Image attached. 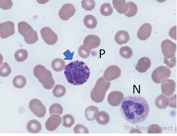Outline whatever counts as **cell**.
Returning <instances> with one entry per match:
<instances>
[{
    "label": "cell",
    "mask_w": 177,
    "mask_h": 136,
    "mask_svg": "<svg viewBox=\"0 0 177 136\" xmlns=\"http://www.w3.org/2000/svg\"><path fill=\"white\" fill-rule=\"evenodd\" d=\"M29 107L31 111L39 118L43 117L46 112L45 106L38 99L34 98L30 101Z\"/></svg>",
    "instance_id": "5"
},
{
    "label": "cell",
    "mask_w": 177,
    "mask_h": 136,
    "mask_svg": "<svg viewBox=\"0 0 177 136\" xmlns=\"http://www.w3.org/2000/svg\"><path fill=\"white\" fill-rule=\"evenodd\" d=\"M119 53L121 56L124 58H129L132 56V50L126 46H123L120 48Z\"/></svg>",
    "instance_id": "34"
},
{
    "label": "cell",
    "mask_w": 177,
    "mask_h": 136,
    "mask_svg": "<svg viewBox=\"0 0 177 136\" xmlns=\"http://www.w3.org/2000/svg\"><path fill=\"white\" fill-rule=\"evenodd\" d=\"M150 108L146 100L138 96H129L121 101L120 110L123 118L133 124L143 122L148 115Z\"/></svg>",
    "instance_id": "1"
},
{
    "label": "cell",
    "mask_w": 177,
    "mask_h": 136,
    "mask_svg": "<svg viewBox=\"0 0 177 136\" xmlns=\"http://www.w3.org/2000/svg\"><path fill=\"white\" fill-rule=\"evenodd\" d=\"M49 112L50 115L54 113L61 115L63 112V108L60 104L55 103L50 106Z\"/></svg>",
    "instance_id": "35"
},
{
    "label": "cell",
    "mask_w": 177,
    "mask_h": 136,
    "mask_svg": "<svg viewBox=\"0 0 177 136\" xmlns=\"http://www.w3.org/2000/svg\"><path fill=\"white\" fill-rule=\"evenodd\" d=\"M62 119L60 116L53 114L51 115L46 121L45 127L48 130L53 131L60 125Z\"/></svg>",
    "instance_id": "12"
},
{
    "label": "cell",
    "mask_w": 177,
    "mask_h": 136,
    "mask_svg": "<svg viewBox=\"0 0 177 136\" xmlns=\"http://www.w3.org/2000/svg\"><path fill=\"white\" fill-rule=\"evenodd\" d=\"M171 74V70L169 68L163 65L161 66L153 71L151 78L154 83L160 84L164 80L168 78Z\"/></svg>",
    "instance_id": "4"
},
{
    "label": "cell",
    "mask_w": 177,
    "mask_h": 136,
    "mask_svg": "<svg viewBox=\"0 0 177 136\" xmlns=\"http://www.w3.org/2000/svg\"><path fill=\"white\" fill-rule=\"evenodd\" d=\"M25 42L28 44H33L35 43L38 39V36L37 32L34 31L33 36L29 38H24Z\"/></svg>",
    "instance_id": "43"
},
{
    "label": "cell",
    "mask_w": 177,
    "mask_h": 136,
    "mask_svg": "<svg viewBox=\"0 0 177 136\" xmlns=\"http://www.w3.org/2000/svg\"><path fill=\"white\" fill-rule=\"evenodd\" d=\"M101 40L99 37L95 35H89L85 37L83 44L88 46L91 49L96 48L100 45Z\"/></svg>",
    "instance_id": "16"
},
{
    "label": "cell",
    "mask_w": 177,
    "mask_h": 136,
    "mask_svg": "<svg viewBox=\"0 0 177 136\" xmlns=\"http://www.w3.org/2000/svg\"><path fill=\"white\" fill-rule=\"evenodd\" d=\"M96 121L99 124L105 125L108 123L110 120L109 114L104 111L98 112L96 114Z\"/></svg>",
    "instance_id": "22"
},
{
    "label": "cell",
    "mask_w": 177,
    "mask_h": 136,
    "mask_svg": "<svg viewBox=\"0 0 177 136\" xmlns=\"http://www.w3.org/2000/svg\"><path fill=\"white\" fill-rule=\"evenodd\" d=\"M161 83V88L162 94L168 97L172 95L176 87L175 82L172 79H167Z\"/></svg>",
    "instance_id": "11"
},
{
    "label": "cell",
    "mask_w": 177,
    "mask_h": 136,
    "mask_svg": "<svg viewBox=\"0 0 177 136\" xmlns=\"http://www.w3.org/2000/svg\"><path fill=\"white\" fill-rule=\"evenodd\" d=\"M128 3L129 9L127 12L125 14V15L128 17L134 16L137 12V6L134 3L132 2H128Z\"/></svg>",
    "instance_id": "36"
},
{
    "label": "cell",
    "mask_w": 177,
    "mask_h": 136,
    "mask_svg": "<svg viewBox=\"0 0 177 136\" xmlns=\"http://www.w3.org/2000/svg\"><path fill=\"white\" fill-rule=\"evenodd\" d=\"M42 126L37 120L32 119L29 121L27 124V131L31 133H38L41 130Z\"/></svg>",
    "instance_id": "21"
},
{
    "label": "cell",
    "mask_w": 177,
    "mask_h": 136,
    "mask_svg": "<svg viewBox=\"0 0 177 136\" xmlns=\"http://www.w3.org/2000/svg\"><path fill=\"white\" fill-rule=\"evenodd\" d=\"M176 58L175 57L171 58L164 57V63L168 67L172 68L176 64Z\"/></svg>",
    "instance_id": "41"
},
{
    "label": "cell",
    "mask_w": 177,
    "mask_h": 136,
    "mask_svg": "<svg viewBox=\"0 0 177 136\" xmlns=\"http://www.w3.org/2000/svg\"><path fill=\"white\" fill-rule=\"evenodd\" d=\"M91 49L88 46L83 44L81 46L78 50V55L83 58H86L89 56Z\"/></svg>",
    "instance_id": "31"
},
{
    "label": "cell",
    "mask_w": 177,
    "mask_h": 136,
    "mask_svg": "<svg viewBox=\"0 0 177 136\" xmlns=\"http://www.w3.org/2000/svg\"><path fill=\"white\" fill-rule=\"evenodd\" d=\"M155 102L157 108L160 109H164L168 106L169 99L165 96L161 94L157 97Z\"/></svg>",
    "instance_id": "25"
},
{
    "label": "cell",
    "mask_w": 177,
    "mask_h": 136,
    "mask_svg": "<svg viewBox=\"0 0 177 136\" xmlns=\"http://www.w3.org/2000/svg\"><path fill=\"white\" fill-rule=\"evenodd\" d=\"M177 26L173 27L170 29L169 35V36L174 39H177Z\"/></svg>",
    "instance_id": "45"
},
{
    "label": "cell",
    "mask_w": 177,
    "mask_h": 136,
    "mask_svg": "<svg viewBox=\"0 0 177 136\" xmlns=\"http://www.w3.org/2000/svg\"><path fill=\"white\" fill-rule=\"evenodd\" d=\"M75 12L74 6L71 3H67L63 5L59 12V16L63 20H67L72 17Z\"/></svg>",
    "instance_id": "10"
},
{
    "label": "cell",
    "mask_w": 177,
    "mask_h": 136,
    "mask_svg": "<svg viewBox=\"0 0 177 136\" xmlns=\"http://www.w3.org/2000/svg\"><path fill=\"white\" fill-rule=\"evenodd\" d=\"M114 7L121 14H125L129 9L128 3L124 0H114L112 1Z\"/></svg>",
    "instance_id": "19"
},
{
    "label": "cell",
    "mask_w": 177,
    "mask_h": 136,
    "mask_svg": "<svg viewBox=\"0 0 177 136\" xmlns=\"http://www.w3.org/2000/svg\"><path fill=\"white\" fill-rule=\"evenodd\" d=\"M15 32L14 23L7 21L0 24V35L2 39H5L12 35Z\"/></svg>",
    "instance_id": "8"
},
{
    "label": "cell",
    "mask_w": 177,
    "mask_h": 136,
    "mask_svg": "<svg viewBox=\"0 0 177 136\" xmlns=\"http://www.w3.org/2000/svg\"><path fill=\"white\" fill-rule=\"evenodd\" d=\"M62 125L66 127H70L74 124L75 119L70 114H66L62 116Z\"/></svg>",
    "instance_id": "32"
},
{
    "label": "cell",
    "mask_w": 177,
    "mask_h": 136,
    "mask_svg": "<svg viewBox=\"0 0 177 136\" xmlns=\"http://www.w3.org/2000/svg\"><path fill=\"white\" fill-rule=\"evenodd\" d=\"M38 80L42 84L43 87L47 90L52 89L55 85L52 73L48 70L46 75L43 78Z\"/></svg>",
    "instance_id": "17"
},
{
    "label": "cell",
    "mask_w": 177,
    "mask_h": 136,
    "mask_svg": "<svg viewBox=\"0 0 177 136\" xmlns=\"http://www.w3.org/2000/svg\"><path fill=\"white\" fill-rule=\"evenodd\" d=\"M114 39L116 42L119 45L127 43L130 39L128 32L124 30H120L115 34Z\"/></svg>",
    "instance_id": "20"
},
{
    "label": "cell",
    "mask_w": 177,
    "mask_h": 136,
    "mask_svg": "<svg viewBox=\"0 0 177 136\" xmlns=\"http://www.w3.org/2000/svg\"><path fill=\"white\" fill-rule=\"evenodd\" d=\"M121 70L117 66L111 65L105 70L103 77L108 81H112L118 78L121 75Z\"/></svg>",
    "instance_id": "9"
},
{
    "label": "cell",
    "mask_w": 177,
    "mask_h": 136,
    "mask_svg": "<svg viewBox=\"0 0 177 136\" xmlns=\"http://www.w3.org/2000/svg\"><path fill=\"white\" fill-rule=\"evenodd\" d=\"M110 84V82L106 80L103 76L99 78L91 92L90 97L92 101L96 103L102 102Z\"/></svg>",
    "instance_id": "3"
},
{
    "label": "cell",
    "mask_w": 177,
    "mask_h": 136,
    "mask_svg": "<svg viewBox=\"0 0 177 136\" xmlns=\"http://www.w3.org/2000/svg\"><path fill=\"white\" fill-rule=\"evenodd\" d=\"M47 71L48 69L44 66L38 64L34 67L33 73L34 76L39 79L43 78L46 75Z\"/></svg>",
    "instance_id": "26"
},
{
    "label": "cell",
    "mask_w": 177,
    "mask_h": 136,
    "mask_svg": "<svg viewBox=\"0 0 177 136\" xmlns=\"http://www.w3.org/2000/svg\"><path fill=\"white\" fill-rule=\"evenodd\" d=\"M152 29L151 25L149 23H145L143 24L137 32V37L142 40L147 39L150 35Z\"/></svg>",
    "instance_id": "15"
},
{
    "label": "cell",
    "mask_w": 177,
    "mask_h": 136,
    "mask_svg": "<svg viewBox=\"0 0 177 136\" xmlns=\"http://www.w3.org/2000/svg\"><path fill=\"white\" fill-rule=\"evenodd\" d=\"M100 11L102 15L108 16L112 13L114 10L111 4L108 3H105L101 6Z\"/></svg>",
    "instance_id": "30"
},
{
    "label": "cell",
    "mask_w": 177,
    "mask_h": 136,
    "mask_svg": "<svg viewBox=\"0 0 177 136\" xmlns=\"http://www.w3.org/2000/svg\"><path fill=\"white\" fill-rule=\"evenodd\" d=\"M19 32L22 35L24 38H29L33 35L34 30L27 23L21 21L18 24Z\"/></svg>",
    "instance_id": "13"
},
{
    "label": "cell",
    "mask_w": 177,
    "mask_h": 136,
    "mask_svg": "<svg viewBox=\"0 0 177 136\" xmlns=\"http://www.w3.org/2000/svg\"><path fill=\"white\" fill-rule=\"evenodd\" d=\"M65 63L63 60L59 58L54 59L51 63V67L52 69L57 72H60L63 70L65 68Z\"/></svg>",
    "instance_id": "27"
},
{
    "label": "cell",
    "mask_w": 177,
    "mask_h": 136,
    "mask_svg": "<svg viewBox=\"0 0 177 136\" xmlns=\"http://www.w3.org/2000/svg\"><path fill=\"white\" fill-rule=\"evenodd\" d=\"M124 98L123 93L118 91H113L108 95L107 101L111 105L117 106L120 104Z\"/></svg>",
    "instance_id": "14"
},
{
    "label": "cell",
    "mask_w": 177,
    "mask_h": 136,
    "mask_svg": "<svg viewBox=\"0 0 177 136\" xmlns=\"http://www.w3.org/2000/svg\"><path fill=\"white\" fill-rule=\"evenodd\" d=\"M27 51L23 49H19L15 52L14 57L18 62H22L26 60L28 57Z\"/></svg>",
    "instance_id": "29"
},
{
    "label": "cell",
    "mask_w": 177,
    "mask_h": 136,
    "mask_svg": "<svg viewBox=\"0 0 177 136\" xmlns=\"http://www.w3.org/2000/svg\"><path fill=\"white\" fill-rule=\"evenodd\" d=\"M74 130L75 133H88L89 132L86 127L80 124L76 125L74 128Z\"/></svg>",
    "instance_id": "40"
},
{
    "label": "cell",
    "mask_w": 177,
    "mask_h": 136,
    "mask_svg": "<svg viewBox=\"0 0 177 136\" xmlns=\"http://www.w3.org/2000/svg\"><path fill=\"white\" fill-rule=\"evenodd\" d=\"M168 106L172 108H176V95L174 94L168 98Z\"/></svg>",
    "instance_id": "44"
},
{
    "label": "cell",
    "mask_w": 177,
    "mask_h": 136,
    "mask_svg": "<svg viewBox=\"0 0 177 136\" xmlns=\"http://www.w3.org/2000/svg\"><path fill=\"white\" fill-rule=\"evenodd\" d=\"M162 128L156 124H153L150 125L147 130V133H161L162 132Z\"/></svg>",
    "instance_id": "39"
},
{
    "label": "cell",
    "mask_w": 177,
    "mask_h": 136,
    "mask_svg": "<svg viewBox=\"0 0 177 136\" xmlns=\"http://www.w3.org/2000/svg\"><path fill=\"white\" fill-rule=\"evenodd\" d=\"M11 72V68L8 64L6 62H4L0 67V76L3 77H7L10 75Z\"/></svg>",
    "instance_id": "38"
},
{
    "label": "cell",
    "mask_w": 177,
    "mask_h": 136,
    "mask_svg": "<svg viewBox=\"0 0 177 136\" xmlns=\"http://www.w3.org/2000/svg\"><path fill=\"white\" fill-rule=\"evenodd\" d=\"M82 8L86 11H91L95 8L96 3L93 0H83L81 2Z\"/></svg>",
    "instance_id": "37"
},
{
    "label": "cell",
    "mask_w": 177,
    "mask_h": 136,
    "mask_svg": "<svg viewBox=\"0 0 177 136\" xmlns=\"http://www.w3.org/2000/svg\"><path fill=\"white\" fill-rule=\"evenodd\" d=\"M151 62L150 59L147 57L141 58L135 66L136 70L140 73L145 72L150 67Z\"/></svg>",
    "instance_id": "18"
},
{
    "label": "cell",
    "mask_w": 177,
    "mask_h": 136,
    "mask_svg": "<svg viewBox=\"0 0 177 136\" xmlns=\"http://www.w3.org/2000/svg\"><path fill=\"white\" fill-rule=\"evenodd\" d=\"M0 2V7L4 9L7 10L11 8L13 5L11 0H1Z\"/></svg>",
    "instance_id": "42"
},
{
    "label": "cell",
    "mask_w": 177,
    "mask_h": 136,
    "mask_svg": "<svg viewBox=\"0 0 177 136\" xmlns=\"http://www.w3.org/2000/svg\"><path fill=\"white\" fill-rule=\"evenodd\" d=\"M83 22L86 27L90 29L95 28L97 24L96 18L90 14L85 16L83 20Z\"/></svg>",
    "instance_id": "24"
},
{
    "label": "cell",
    "mask_w": 177,
    "mask_h": 136,
    "mask_svg": "<svg viewBox=\"0 0 177 136\" xmlns=\"http://www.w3.org/2000/svg\"><path fill=\"white\" fill-rule=\"evenodd\" d=\"M64 73L68 82L74 85L83 84L87 82L90 75L87 65L78 60L71 62L65 66Z\"/></svg>",
    "instance_id": "2"
},
{
    "label": "cell",
    "mask_w": 177,
    "mask_h": 136,
    "mask_svg": "<svg viewBox=\"0 0 177 136\" xmlns=\"http://www.w3.org/2000/svg\"><path fill=\"white\" fill-rule=\"evenodd\" d=\"M13 84L16 88H22L25 86L27 81L23 75H18L13 78Z\"/></svg>",
    "instance_id": "28"
},
{
    "label": "cell",
    "mask_w": 177,
    "mask_h": 136,
    "mask_svg": "<svg viewBox=\"0 0 177 136\" xmlns=\"http://www.w3.org/2000/svg\"><path fill=\"white\" fill-rule=\"evenodd\" d=\"M66 89L62 85L57 84L54 88L52 93L53 95L57 97H61L65 94Z\"/></svg>",
    "instance_id": "33"
},
{
    "label": "cell",
    "mask_w": 177,
    "mask_h": 136,
    "mask_svg": "<svg viewBox=\"0 0 177 136\" xmlns=\"http://www.w3.org/2000/svg\"><path fill=\"white\" fill-rule=\"evenodd\" d=\"M161 47L164 57L171 58L175 57L176 50V45L175 43L168 39H166L162 41Z\"/></svg>",
    "instance_id": "6"
},
{
    "label": "cell",
    "mask_w": 177,
    "mask_h": 136,
    "mask_svg": "<svg viewBox=\"0 0 177 136\" xmlns=\"http://www.w3.org/2000/svg\"><path fill=\"white\" fill-rule=\"evenodd\" d=\"M98 112L99 109L98 107L93 105L90 106L85 110V117L88 121H93Z\"/></svg>",
    "instance_id": "23"
},
{
    "label": "cell",
    "mask_w": 177,
    "mask_h": 136,
    "mask_svg": "<svg viewBox=\"0 0 177 136\" xmlns=\"http://www.w3.org/2000/svg\"><path fill=\"white\" fill-rule=\"evenodd\" d=\"M40 33L45 42L48 45H54L57 41V35L48 27H44L42 28L40 30Z\"/></svg>",
    "instance_id": "7"
}]
</instances>
